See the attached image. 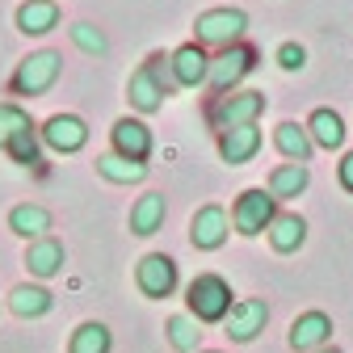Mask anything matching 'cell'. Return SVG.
<instances>
[{"mask_svg":"<svg viewBox=\"0 0 353 353\" xmlns=\"http://www.w3.org/2000/svg\"><path fill=\"white\" fill-rule=\"evenodd\" d=\"M172 88H181V84H176V76H172V59L152 55L135 76H130L126 93H130V105H135V110L152 114V110L164 105V97H172Z\"/></svg>","mask_w":353,"mask_h":353,"instance_id":"6da1fadb","label":"cell"},{"mask_svg":"<svg viewBox=\"0 0 353 353\" xmlns=\"http://www.w3.org/2000/svg\"><path fill=\"white\" fill-rule=\"evenodd\" d=\"M190 299V316L198 320V324H219V320H228V312H232V286L219 278V274H198L194 282H190V290H185Z\"/></svg>","mask_w":353,"mask_h":353,"instance_id":"7a4b0ae2","label":"cell"},{"mask_svg":"<svg viewBox=\"0 0 353 353\" xmlns=\"http://www.w3.org/2000/svg\"><path fill=\"white\" fill-rule=\"evenodd\" d=\"M248 30V13L244 9H206L198 13L194 21V38H198V47H236V42L244 38Z\"/></svg>","mask_w":353,"mask_h":353,"instance_id":"3957f363","label":"cell"},{"mask_svg":"<svg viewBox=\"0 0 353 353\" xmlns=\"http://www.w3.org/2000/svg\"><path fill=\"white\" fill-rule=\"evenodd\" d=\"M63 72V55L59 51H34L30 59L17 63L13 72V93L17 97H38V93H47V88L59 80Z\"/></svg>","mask_w":353,"mask_h":353,"instance_id":"277c9868","label":"cell"},{"mask_svg":"<svg viewBox=\"0 0 353 353\" xmlns=\"http://www.w3.org/2000/svg\"><path fill=\"white\" fill-rule=\"evenodd\" d=\"M278 198L274 194H265V190H244L232 206V223L240 236H261V232H270V223L278 219Z\"/></svg>","mask_w":353,"mask_h":353,"instance_id":"5b68a950","label":"cell"},{"mask_svg":"<svg viewBox=\"0 0 353 353\" xmlns=\"http://www.w3.org/2000/svg\"><path fill=\"white\" fill-rule=\"evenodd\" d=\"M265 114V93H256V88H240V93H223L219 97V105L210 110L214 126L219 130H232V126H256V118Z\"/></svg>","mask_w":353,"mask_h":353,"instance_id":"8992f818","label":"cell"},{"mask_svg":"<svg viewBox=\"0 0 353 353\" xmlns=\"http://www.w3.org/2000/svg\"><path fill=\"white\" fill-rule=\"evenodd\" d=\"M252 63H256V55H252V47H244V42H236V47H228L219 59H210V88L219 97L223 93H236V84L252 72Z\"/></svg>","mask_w":353,"mask_h":353,"instance_id":"52a82bcc","label":"cell"},{"mask_svg":"<svg viewBox=\"0 0 353 353\" xmlns=\"http://www.w3.org/2000/svg\"><path fill=\"white\" fill-rule=\"evenodd\" d=\"M135 282L148 299H168L176 290V261L164 256V252H148L135 270Z\"/></svg>","mask_w":353,"mask_h":353,"instance_id":"ba28073f","label":"cell"},{"mask_svg":"<svg viewBox=\"0 0 353 353\" xmlns=\"http://www.w3.org/2000/svg\"><path fill=\"white\" fill-rule=\"evenodd\" d=\"M38 135H42V143H47L51 152L72 156V152H80V148L88 143V126H84V118H76V114H55V118H47V126H42Z\"/></svg>","mask_w":353,"mask_h":353,"instance_id":"9c48e42d","label":"cell"},{"mask_svg":"<svg viewBox=\"0 0 353 353\" xmlns=\"http://www.w3.org/2000/svg\"><path fill=\"white\" fill-rule=\"evenodd\" d=\"M190 240L202 252H214L219 244H223L228 240V214H223V206H202L190 219Z\"/></svg>","mask_w":353,"mask_h":353,"instance_id":"30bf717a","label":"cell"},{"mask_svg":"<svg viewBox=\"0 0 353 353\" xmlns=\"http://www.w3.org/2000/svg\"><path fill=\"white\" fill-rule=\"evenodd\" d=\"M265 320H270V307H265V299H240L232 312H228V336L232 341H252L261 328H265Z\"/></svg>","mask_w":353,"mask_h":353,"instance_id":"8fae6325","label":"cell"},{"mask_svg":"<svg viewBox=\"0 0 353 353\" xmlns=\"http://www.w3.org/2000/svg\"><path fill=\"white\" fill-rule=\"evenodd\" d=\"M168 59H172V76H176V84H181V88H198V84L210 80V59H206V51L198 47V42L176 47Z\"/></svg>","mask_w":353,"mask_h":353,"instance_id":"7c38bea8","label":"cell"},{"mask_svg":"<svg viewBox=\"0 0 353 353\" xmlns=\"http://www.w3.org/2000/svg\"><path fill=\"white\" fill-rule=\"evenodd\" d=\"M110 135H114V152L118 156H130V160H139V164L152 156V130L139 118H118Z\"/></svg>","mask_w":353,"mask_h":353,"instance_id":"4fadbf2b","label":"cell"},{"mask_svg":"<svg viewBox=\"0 0 353 353\" xmlns=\"http://www.w3.org/2000/svg\"><path fill=\"white\" fill-rule=\"evenodd\" d=\"M328 336H332V320H328L324 312H307V316H299V320L290 324V345H294L299 353H316V349H324Z\"/></svg>","mask_w":353,"mask_h":353,"instance_id":"5bb4252c","label":"cell"},{"mask_svg":"<svg viewBox=\"0 0 353 353\" xmlns=\"http://www.w3.org/2000/svg\"><path fill=\"white\" fill-rule=\"evenodd\" d=\"M261 148V130L256 126H232V130H219V156L228 164H244L252 160Z\"/></svg>","mask_w":353,"mask_h":353,"instance_id":"9a60e30c","label":"cell"},{"mask_svg":"<svg viewBox=\"0 0 353 353\" xmlns=\"http://www.w3.org/2000/svg\"><path fill=\"white\" fill-rule=\"evenodd\" d=\"M63 261H68L63 244L51 240V236H42V240H34L30 252H26V270H30L34 278H55V274L63 270Z\"/></svg>","mask_w":353,"mask_h":353,"instance_id":"2e32d148","label":"cell"},{"mask_svg":"<svg viewBox=\"0 0 353 353\" xmlns=\"http://www.w3.org/2000/svg\"><path fill=\"white\" fill-rule=\"evenodd\" d=\"M164 214H168L164 194H143L135 206H130V236H156Z\"/></svg>","mask_w":353,"mask_h":353,"instance_id":"e0dca14e","label":"cell"},{"mask_svg":"<svg viewBox=\"0 0 353 353\" xmlns=\"http://www.w3.org/2000/svg\"><path fill=\"white\" fill-rule=\"evenodd\" d=\"M9 228L17 236H26V240H42V236L51 232V210L47 206H34V202H21V206L9 210Z\"/></svg>","mask_w":353,"mask_h":353,"instance_id":"ac0fdd59","label":"cell"},{"mask_svg":"<svg viewBox=\"0 0 353 353\" xmlns=\"http://www.w3.org/2000/svg\"><path fill=\"white\" fill-rule=\"evenodd\" d=\"M97 172L114 185H139L148 176V164L130 160V156H118V152H105V156H97Z\"/></svg>","mask_w":353,"mask_h":353,"instance_id":"d6986e66","label":"cell"},{"mask_svg":"<svg viewBox=\"0 0 353 353\" xmlns=\"http://www.w3.org/2000/svg\"><path fill=\"white\" fill-rule=\"evenodd\" d=\"M307 135H312V143H316V148L336 152V148L345 143V122H341V114H336V110H316V114H312V122H307Z\"/></svg>","mask_w":353,"mask_h":353,"instance_id":"ffe728a7","label":"cell"},{"mask_svg":"<svg viewBox=\"0 0 353 353\" xmlns=\"http://www.w3.org/2000/svg\"><path fill=\"white\" fill-rule=\"evenodd\" d=\"M17 26H21V34H47L59 26V5L55 0H26L17 9Z\"/></svg>","mask_w":353,"mask_h":353,"instance_id":"44dd1931","label":"cell"},{"mask_svg":"<svg viewBox=\"0 0 353 353\" xmlns=\"http://www.w3.org/2000/svg\"><path fill=\"white\" fill-rule=\"evenodd\" d=\"M274 143H278V152L290 160V164H307V156H312V135H307V126H299V122H282L278 130H274Z\"/></svg>","mask_w":353,"mask_h":353,"instance_id":"7402d4cb","label":"cell"},{"mask_svg":"<svg viewBox=\"0 0 353 353\" xmlns=\"http://www.w3.org/2000/svg\"><path fill=\"white\" fill-rule=\"evenodd\" d=\"M270 244L278 252H299L307 244V223H303V214H278L274 223H270Z\"/></svg>","mask_w":353,"mask_h":353,"instance_id":"603a6c76","label":"cell"},{"mask_svg":"<svg viewBox=\"0 0 353 353\" xmlns=\"http://www.w3.org/2000/svg\"><path fill=\"white\" fill-rule=\"evenodd\" d=\"M9 307L21 320H38V316H47L55 307V299H51V290H42V286H17L9 294Z\"/></svg>","mask_w":353,"mask_h":353,"instance_id":"cb8c5ba5","label":"cell"},{"mask_svg":"<svg viewBox=\"0 0 353 353\" xmlns=\"http://www.w3.org/2000/svg\"><path fill=\"white\" fill-rule=\"evenodd\" d=\"M307 181H312L307 164H282V168H274V176H270V194H274V198H299V194L307 190Z\"/></svg>","mask_w":353,"mask_h":353,"instance_id":"d4e9b609","label":"cell"},{"mask_svg":"<svg viewBox=\"0 0 353 353\" xmlns=\"http://www.w3.org/2000/svg\"><path fill=\"white\" fill-rule=\"evenodd\" d=\"M110 328L105 324H97V320H88V324H80L76 332H72V345H68V353H110Z\"/></svg>","mask_w":353,"mask_h":353,"instance_id":"484cf974","label":"cell"},{"mask_svg":"<svg viewBox=\"0 0 353 353\" xmlns=\"http://www.w3.org/2000/svg\"><path fill=\"white\" fill-rule=\"evenodd\" d=\"M168 341H172V349H181V353H198V341H202L198 320L194 316H172L168 320Z\"/></svg>","mask_w":353,"mask_h":353,"instance_id":"4316f807","label":"cell"},{"mask_svg":"<svg viewBox=\"0 0 353 353\" xmlns=\"http://www.w3.org/2000/svg\"><path fill=\"white\" fill-rule=\"evenodd\" d=\"M26 126H34V122H30V114H26L21 105L0 101V148H9V143H13V135H21Z\"/></svg>","mask_w":353,"mask_h":353,"instance_id":"83f0119b","label":"cell"},{"mask_svg":"<svg viewBox=\"0 0 353 353\" xmlns=\"http://www.w3.org/2000/svg\"><path fill=\"white\" fill-rule=\"evenodd\" d=\"M68 34H72V42H76L84 55H105V51H110V38H105L97 26H88V21H76Z\"/></svg>","mask_w":353,"mask_h":353,"instance_id":"f1b7e54d","label":"cell"},{"mask_svg":"<svg viewBox=\"0 0 353 353\" xmlns=\"http://www.w3.org/2000/svg\"><path fill=\"white\" fill-rule=\"evenodd\" d=\"M38 139H42L38 130H34V126H26L21 135H13V143H9L5 152H9L17 164H38Z\"/></svg>","mask_w":353,"mask_h":353,"instance_id":"f546056e","label":"cell"},{"mask_svg":"<svg viewBox=\"0 0 353 353\" xmlns=\"http://www.w3.org/2000/svg\"><path fill=\"white\" fill-rule=\"evenodd\" d=\"M278 63H282L286 72H303V63H307V51L299 47V42H282V47H278Z\"/></svg>","mask_w":353,"mask_h":353,"instance_id":"4dcf8cb0","label":"cell"},{"mask_svg":"<svg viewBox=\"0 0 353 353\" xmlns=\"http://www.w3.org/2000/svg\"><path fill=\"white\" fill-rule=\"evenodd\" d=\"M341 185H345V190L353 194V152H349V156L341 160Z\"/></svg>","mask_w":353,"mask_h":353,"instance_id":"1f68e13d","label":"cell"},{"mask_svg":"<svg viewBox=\"0 0 353 353\" xmlns=\"http://www.w3.org/2000/svg\"><path fill=\"white\" fill-rule=\"evenodd\" d=\"M316 353H336V349H328V345H324V349H316Z\"/></svg>","mask_w":353,"mask_h":353,"instance_id":"d6a6232c","label":"cell"},{"mask_svg":"<svg viewBox=\"0 0 353 353\" xmlns=\"http://www.w3.org/2000/svg\"><path fill=\"white\" fill-rule=\"evenodd\" d=\"M198 353H214V349H198Z\"/></svg>","mask_w":353,"mask_h":353,"instance_id":"836d02e7","label":"cell"}]
</instances>
